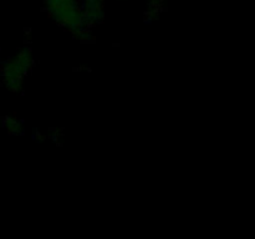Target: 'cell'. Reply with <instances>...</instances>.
<instances>
[{
    "instance_id": "4",
    "label": "cell",
    "mask_w": 255,
    "mask_h": 239,
    "mask_svg": "<svg viewBox=\"0 0 255 239\" xmlns=\"http://www.w3.org/2000/svg\"><path fill=\"white\" fill-rule=\"evenodd\" d=\"M2 124H4V127L6 128V131L9 132L10 134L19 136V134L24 133V129H22L21 123H20L15 117L6 116L4 119V121H2Z\"/></svg>"
},
{
    "instance_id": "3",
    "label": "cell",
    "mask_w": 255,
    "mask_h": 239,
    "mask_svg": "<svg viewBox=\"0 0 255 239\" xmlns=\"http://www.w3.org/2000/svg\"><path fill=\"white\" fill-rule=\"evenodd\" d=\"M81 9L84 12L85 21L91 29L104 19L105 0H81Z\"/></svg>"
},
{
    "instance_id": "1",
    "label": "cell",
    "mask_w": 255,
    "mask_h": 239,
    "mask_svg": "<svg viewBox=\"0 0 255 239\" xmlns=\"http://www.w3.org/2000/svg\"><path fill=\"white\" fill-rule=\"evenodd\" d=\"M44 5L49 16L57 25L80 39H87L90 27L85 21L81 0H44Z\"/></svg>"
},
{
    "instance_id": "2",
    "label": "cell",
    "mask_w": 255,
    "mask_h": 239,
    "mask_svg": "<svg viewBox=\"0 0 255 239\" xmlns=\"http://www.w3.org/2000/svg\"><path fill=\"white\" fill-rule=\"evenodd\" d=\"M34 65L31 49L22 47L17 54L10 57L1 67V76L4 86L12 92H19L22 89L25 77Z\"/></svg>"
}]
</instances>
